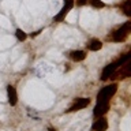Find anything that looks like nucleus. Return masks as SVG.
Segmentation results:
<instances>
[{
	"mask_svg": "<svg viewBox=\"0 0 131 131\" xmlns=\"http://www.w3.org/2000/svg\"><path fill=\"white\" fill-rule=\"evenodd\" d=\"M130 70H131V64H130V60L126 61L124 64L120 66V70L116 72L115 71L112 75H111V78H113V79H116V78H120V79H123V78H128L130 77Z\"/></svg>",
	"mask_w": 131,
	"mask_h": 131,
	"instance_id": "nucleus-6",
	"label": "nucleus"
},
{
	"mask_svg": "<svg viewBox=\"0 0 131 131\" xmlns=\"http://www.w3.org/2000/svg\"><path fill=\"white\" fill-rule=\"evenodd\" d=\"M93 131H106L108 130V119L104 116H100L92 126Z\"/></svg>",
	"mask_w": 131,
	"mask_h": 131,
	"instance_id": "nucleus-8",
	"label": "nucleus"
},
{
	"mask_svg": "<svg viewBox=\"0 0 131 131\" xmlns=\"http://www.w3.org/2000/svg\"><path fill=\"white\" fill-rule=\"evenodd\" d=\"M109 111V100H104V101H97L96 106L93 109V115L96 117L104 116V115Z\"/></svg>",
	"mask_w": 131,
	"mask_h": 131,
	"instance_id": "nucleus-5",
	"label": "nucleus"
},
{
	"mask_svg": "<svg viewBox=\"0 0 131 131\" xmlns=\"http://www.w3.org/2000/svg\"><path fill=\"white\" fill-rule=\"evenodd\" d=\"M86 4H89V0H77V6H86Z\"/></svg>",
	"mask_w": 131,
	"mask_h": 131,
	"instance_id": "nucleus-15",
	"label": "nucleus"
},
{
	"mask_svg": "<svg viewBox=\"0 0 131 131\" xmlns=\"http://www.w3.org/2000/svg\"><path fill=\"white\" fill-rule=\"evenodd\" d=\"M89 104H90V98H88V97H79V98H77L75 102H74L68 109H66V112H77V111H81V109L86 108Z\"/></svg>",
	"mask_w": 131,
	"mask_h": 131,
	"instance_id": "nucleus-4",
	"label": "nucleus"
},
{
	"mask_svg": "<svg viewBox=\"0 0 131 131\" xmlns=\"http://www.w3.org/2000/svg\"><path fill=\"white\" fill-rule=\"evenodd\" d=\"M89 4L93 8H104L105 7V3L102 0H89Z\"/></svg>",
	"mask_w": 131,
	"mask_h": 131,
	"instance_id": "nucleus-14",
	"label": "nucleus"
},
{
	"mask_svg": "<svg viewBox=\"0 0 131 131\" xmlns=\"http://www.w3.org/2000/svg\"><path fill=\"white\" fill-rule=\"evenodd\" d=\"M68 57L72 61H82V60L86 59V52L85 51H71Z\"/></svg>",
	"mask_w": 131,
	"mask_h": 131,
	"instance_id": "nucleus-10",
	"label": "nucleus"
},
{
	"mask_svg": "<svg viewBox=\"0 0 131 131\" xmlns=\"http://www.w3.org/2000/svg\"><path fill=\"white\" fill-rule=\"evenodd\" d=\"M101 48H102V42H101V40H98V38H92L88 42V49L92 52H97V51H100Z\"/></svg>",
	"mask_w": 131,
	"mask_h": 131,
	"instance_id": "nucleus-11",
	"label": "nucleus"
},
{
	"mask_svg": "<svg viewBox=\"0 0 131 131\" xmlns=\"http://www.w3.org/2000/svg\"><path fill=\"white\" fill-rule=\"evenodd\" d=\"M130 56H131V53L128 52V53H126L124 56H122V57H119L117 60H115L113 63H109L108 66H105L104 70H102V72H101V81H104V82L108 81L111 78V75H112L122 64H124L126 61L130 60Z\"/></svg>",
	"mask_w": 131,
	"mask_h": 131,
	"instance_id": "nucleus-1",
	"label": "nucleus"
},
{
	"mask_svg": "<svg viewBox=\"0 0 131 131\" xmlns=\"http://www.w3.org/2000/svg\"><path fill=\"white\" fill-rule=\"evenodd\" d=\"M48 130H49V131H57L56 128H52V127H49V128H48Z\"/></svg>",
	"mask_w": 131,
	"mask_h": 131,
	"instance_id": "nucleus-17",
	"label": "nucleus"
},
{
	"mask_svg": "<svg viewBox=\"0 0 131 131\" xmlns=\"http://www.w3.org/2000/svg\"><path fill=\"white\" fill-rule=\"evenodd\" d=\"M40 33H41V30H37V31H34V33H31V34H30V37H31V38H33V37H36V36H38V34H40Z\"/></svg>",
	"mask_w": 131,
	"mask_h": 131,
	"instance_id": "nucleus-16",
	"label": "nucleus"
},
{
	"mask_svg": "<svg viewBox=\"0 0 131 131\" xmlns=\"http://www.w3.org/2000/svg\"><path fill=\"white\" fill-rule=\"evenodd\" d=\"M15 36H16V40H18V41H25L27 38V34L22 30V29H16V30H15Z\"/></svg>",
	"mask_w": 131,
	"mask_h": 131,
	"instance_id": "nucleus-13",
	"label": "nucleus"
},
{
	"mask_svg": "<svg viewBox=\"0 0 131 131\" xmlns=\"http://www.w3.org/2000/svg\"><path fill=\"white\" fill-rule=\"evenodd\" d=\"M71 10H72V7L63 4V7H61V10L59 11V14L53 16V22H63V20L66 19V16H67V14H68Z\"/></svg>",
	"mask_w": 131,
	"mask_h": 131,
	"instance_id": "nucleus-9",
	"label": "nucleus"
},
{
	"mask_svg": "<svg viewBox=\"0 0 131 131\" xmlns=\"http://www.w3.org/2000/svg\"><path fill=\"white\" fill-rule=\"evenodd\" d=\"M130 31H131V20H127L123 26H120L112 33L111 40H112L113 42H123V41H126V38L128 37Z\"/></svg>",
	"mask_w": 131,
	"mask_h": 131,
	"instance_id": "nucleus-2",
	"label": "nucleus"
},
{
	"mask_svg": "<svg viewBox=\"0 0 131 131\" xmlns=\"http://www.w3.org/2000/svg\"><path fill=\"white\" fill-rule=\"evenodd\" d=\"M7 98H8V104L11 106H15L18 104V93H16L15 86H12V85L7 86Z\"/></svg>",
	"mask_w": 131,
	"mask_h": 131,
	"instance_id": "nucleus-7",
	"label": "nucleus"
},
{
	"mask_svg": "<svg viewBox=\"0 0 131 131\" xmlns=\"http://www.w3.org/2000/svg\"><path fill=\"white\" fill-rule=\"evenodd\" d=\"M117 92V83H111L104 86L97 94V101H104V100H111Z\"/></svg>",
	"mask_w": 131,
	"mask_h": 131,
	"instance_id": "nucleus-3",
	"label": "nucleus"
},
{
	"mask_svg": "<svg viewBox=\"0 0 131 131\" xmlns=\"http://www.w3.org/2000/svg\"><path fill=\"white\" fill-rule=\"evenodd\" d=\"M122 8H123V11H124V14L127 16H131V0H126V2L122 4Z\"/></svg>",
	"mask_w": 131,
	"mask_h": 131,
	"instance_id": "nucleus-12",
	"label": "nucleus"
}]
</instances>
